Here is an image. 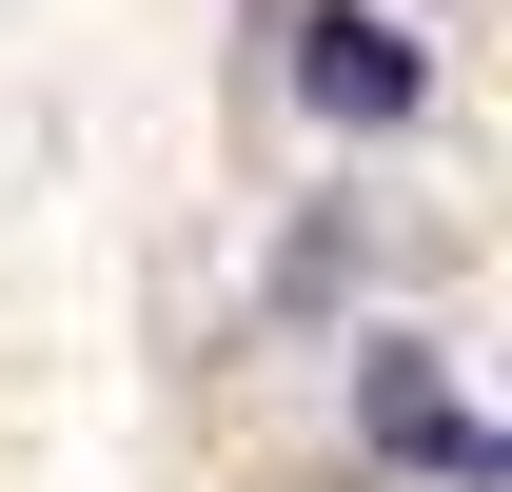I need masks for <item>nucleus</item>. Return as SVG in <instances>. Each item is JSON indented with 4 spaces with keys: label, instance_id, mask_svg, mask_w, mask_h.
<instances>
[{
    "label": "nucleus",
    "instance_id": "f257e3e1",
    "mask_svg": "<svg viewBox=\"0 0 512 492\" xmlns=\"http://www.w3.org/2000/svg\"><path fill=\"white\" fill-rule=\"evenodd\" d=\"M296 99H316L335 138L414 119V20H375V0H316V20H296Z\"/></svg>",
    "mask_w": 512,
    "mask_h": 492
},
{
    "label": "nucleus",
    "instance_id": "f03ea898",
    "mask_svg": "<svg viewBox=\"0 0 512 492\" xmlns=\"http://www.w3.org/2000/svg\"><path fill=\"white\" fill-rule=\"evenodd\" d=\"M375 433H394V453H414V473H453V492L493 473V433H473V414H453V394H434V355H375Z\"/></svg>",
    "mask_w": 512,
    "mask_h": 492
}]
</instances>
